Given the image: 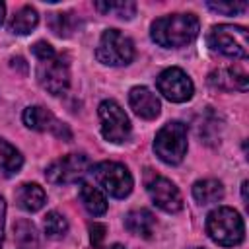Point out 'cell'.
<instances>
[{"label": "cell", "instance_id": "obj_1", "mask_svg": "<svg viewBox=\"0 0 249 249\" xmlns=\"http://www.w3.org/2000/svg\"><path fill=\"white\" fill-rule=\"evenodd\" d=\"M198 29H200V23L195 14H169V16L158 18L152 23L150 35L160 47L177 49L195 41L198 35Z\"/></svg>", "mask_w": 249, "mask_h": 249}, {"label": "cell", "instance_id": "obj_2", "mask_svg": "<svg viewBox=\"0 0 249 249\" xmlns=\"http://www.w3.org/2000/svg\"><path fill=\"white\" fill-rule=\"evenodd\" d=\"M206 231L212 241L224 247L239 245L245 237V226L237 210L230 206L214 208L206 218Z\"/></svg>", "mask_w": 249, "mask_h": 249}, {"label": "cell", "instance_id": "obj_3", "mask_svg": "<svg viewBox=\"0 0 249 249\" xmlns=\"http://www.w3.org/2000/svg\"><path fill=\"white\" fill-rule=\"evenodd\" d=\"M206 43L212 51L231 58H247L249 54L247 29L241 25H231V23L214 25L206 37Z\"/></svg>", "mask_w": 249, "mask_h": 249}, {"label": "cell", "instance_id": "obj_4", "mask_svg": "<svg viewBox=\"0 0 249 249\" xmlns=\"http://www.w3.org/2000/svg\"><path fill=\"white\" fill-rule=\"evenodd\" d=\"M154 152L161 161L169 165L181 163L187 154V126L179 121L163 124L156 134Z\"/></svg>", "mask_w": 249, "mask_h": 249}, {"label": "cell", "instance_id": "obj_5", "mask_svg": "<svg viewBox=\"0 0 249 249\" xmlns=\"http://www.w3.org/2000/svg\"><path fill=\"white\" fill-rule=\"evenodd\" d=\"M95 56L107 66H126L134 58V45L119 29H107L99 39Z\"/></svg>", "mask_w": 249, "mask_h": 249}, {"label": "cell", "instance_id": "obj_6", "mask_svg": "<svg viewBox=\"0 0 249 249\" xmlns=\"http://www.w3.org/2000/svg\"><path fill=\"white\" fill-rule=\"evenodd\" d=\"M91 175L115 198H124L132 191V175L123 163L101 161L91 167Z\"/></svg>", "mask_w": 249, "mask_h": 249}, {"label": "cell", "instance_id": "obj_7", "mask_svg": "<svg viewBox=\"0 0 249 249\" xmlns=\"http://www.w3.org/2000/svg\"><path fill=\"white\" fill-rule=\"evenodd\" d=\"M97 113H99V121H101V134L105 140H109L113 144H121L124 140H128L130 121L117 101H113V99L101 101Z\"/></svg>", "mask_w": 249, "mask_h": 249}, {"label": "cell", "instance_id": "obj_8", "mask_svg": "<svg viewBox=\"0 0 249 249\" xmlns=\"http://www.w3.org/2000/svg\"><path fill=\"white\" fill-rule=\"evenodd\" d=\"M89 167H91V163L86 154H68V156H62L60 160L53 161L47 167L45 177L53 185H66V183H74V181L82 179Z\"/></svg>", "mask_w": 249, "mask_h": 249}, {"label": "cell", "instance_id": "obj_9", "mask_svg": "<svg viewBox=\"0 0 249 249\" xmlns=\"http://www.w3.org/2000/svg\"><path fill=\"white\" fill-rule=\"evenodd\" d=\"M37 80L41 88H45L53 95H62L70 86V70L68 64L58 56H51L45 60H39L37 64Z\"/></svg>", "mask_w": 249, "mask_h": 249}, {"label": "cell", "instance_id": "obj_10", "mask_svg": "<svg viewBox=\"0 0 249 249\" xmlns=\"http://www.w3.org/2000/svg\"><path fill=\"white\" fill-rule=\"evenodd\" d=\"M156 86H158V91L173 101V103H185L193 97L195 93V86L191 82V78L177 66H171V68H165L158 80H156Z\"/></svg>", "mask_w": 249, "mask_h": 249}, {"label": "cell", "instance_id": "obj_11", "mask_svg": "<svg viewBox=\"0 0 249 249\" xmlns=\"http://www.w3.org/2000/svg\"><path fill=\"white\" fill-rule=\"evenodd\" d=\"M23 123L27 128H33V130H39V132H53L54 136L62 138V140H70L72 138V132L70 128L58 121L49 109L41 107V105H31L23 111L21 115Z\"/></svg>", "mask_w": 249, "mask_h": 249}, {"label": "cell", "instance_id": "obj_12", "mask_svg": "<svg viewBox=\"0 0 249 249\" xmlns=\"http://www.w3.org/2000/svg\"><path fill=\"white\" fill-rule=\"evenodd\" d=\"M146 191L152 202L163 212H179L183 208V196L179 189L165 177L156 175L150 181H146Z\"/></svg>", "mask_w": 249, "mask_h": 249}, {"label": "cell", "instance_id": "obj_13", "mask_svg": "<svg viewBox=\"0 0 249 249\" xmlns=\"http://www.w3.org/2000/svg\"><path fill=\"white\" fill-rule=\"evenodd\" d=\"M128 105L130 109L146 119V121H152L160 115L161 111V105H160V99L156 97V93L152 89H148L146 86H134L130 91H128Z\"/></svg>", "mask_w": 249, "mask_h": 249}, {"label": "cell", "instance_id": "obj_14", "mask_svg": "<svg viewBox=\"0 0 249 249\" xmlns=\"http://www.w3.org/2000/svg\"><path fill=\"white\" fill-rule=\"evenodd\" d=\"M208 84L212 88L224 89V91H247V88H249L247 74L239 68H233V66L212 70L208 74Z\"/></svg>", "mask_w": 249, "mask_h": 249}, {"label": "cell", "instance_id": "obj_15", "mask_svg": "<svg viewBox=\"0 0 249 249\" xmlns=\"http://www.w3.org/2000/svg\"><path fill=\"white\" fill-rule=\"evenodd\" d=\"M16 202L25 212H37L45 206L47 195H45L43 187H39L37 183H23L16 191Z\"/></svg>", "mask_w": 249, "mask_h": 249}, {"label": "cell", "instance_id": "obj_16", "mask_svg": "<svg viewBox=\"0 0 249 249\" xmlns=\"http://www.w3.org/2000/svg\"><path fill=\"white\" fill-rule=\"evenodd\" d=\"M124 228L140 237H152L154 228H156V218L150 210L146 208H138V210H130L124 218Z\"/></svg>", "mask_w": 249, "mask_h": 249}, {"label": "cell", "instance_id": "obj_17", "mask_svg": "<svg viewBox=\"0 0 249 249\" xmlns=\"http://www.w3.org/2000/svg\"><path fill=\"white\" fill-rule=\"evenodd\" d=\"M193 196L198 204H214L224 198V187L218 179H200L193 185Z\"/></svg>", "mask_w": 249, "mask_h": 249}, {"label": "cell", "instance_id": "obj_18", "mask_svg": "<svg viewBox=\"0 0 249 249\" xmlns=\"http://www.w3.org/2000/svg\"><path fill=\"white\" fill-rule=\"evenodd\" d=\"M37 23H39L37 10L31 8V6H23L21 10H18V12L12 16L8 27H10V31L16 33V35H27V33H31V31L37 27Z\"/></svg>", "mask_w": 249, "mask_h": 249}, {"label": "cell", "instance_id": "obj_19", "mask_svg": "<svg viewBox=\"0 0 249 249\" xmlns=\"http://www.w3.org/2000/svg\"><path fill=\"white\" fill-rule=\"evenodd\" d=\"M80 198H82V204L86 206V210L89 214H93V216L105 214V210H107V198H105V195L97 187H93L89 183H82L80 185Z\"/></svg>", "mask_w": 249, "mask_h": 249}, {"label": "cell", "instance_id": "obj_20", "mask_svg": "<svg viewBox=\"0 0 249 249\" xmlns=\"http://www.w3.org/2000/svg\"><path fill=\"white\" fill-rule=\"evenodd\" d=\"M14 241L18 249H37L39 235L35 226L29 220H18L14 224Z\"/></svg>", "mask_w": 249, "mask_h": 249}, {"label": "cell", "instance_id": "obj_21", "mask_svg": "<svg viewBox=\"0 0 249 249\" xmlns=\"http://www.w3.org/2000/svg\"><path fill=\"white\" fill-rule=\"evenodd\" d=\"M23 165V158L21 154L6 140L0 138V169L6 173V175H12V173H18Z\"/></svg>", "mask_w": 249, "mask_h": 249}, {"label": "cell", "instance_id": "obj_22", "mask_svg": "<svg viewBox=\"0 0 249 249\" xmlns=\"http://www.w3.org/2000/svg\"><path fill=\"white\" fill-rule=\"evenodd\" d=\"M43 228H45L47 237H51V239H62L66 235V231H68V222H66V218L62 214H58V212L53 210V212H49L45 216Z\"/></svg>", "mask_w": 249, "mask_h": 249}, {"label": "cell", "instance_id": "obj_23", "mask_svg": "<svg viewBox=\"0 0 249 249\" xmlns=\"http://www.w3.org/2000/svg\"><path fill=\"white\" fill-rule=\"evenodd\" d=\"M49 27L58 37H70L76 27V18H74V14H51Z\"/></svg>", "mask_w": 249, "mask_h": 249}, {"label": "cell", "instance_id": "obj_24", "mask_svg": "<svg viewBox=\"0 0 249 249\" xmlns=\"http://www.w3.org/2000/svg\"><path fill=\"white\" fill-rule=\"evenodd\" d=\"M95 8L99 12H105V14L115 12L123 19H130L134 16V12H136V4L134 2H95Z\"/></svg>", "mask_w": 249, "mask_h": 249}, {"label": "cell", "instance_id": "obj_25", "mask_svg": "<svg viewBox=\"0 0 249 249\" xmlns=\"http://www.w3.org/2000/svg\"><path fill=\"white\" fill-rule=\"evenodd\" d=\"M206 6L210 10H214L218 14H226V16H233V14L247 10V2H208Z\"/></svg>", "mask_w": 249, "mask_h": 249}, {"label": "cell", "instance_id": "obj_26", "mask_svg": "<svg viewBox=\"0 0 249 249\" xmlns=\"http://www.w3.org/2000/svg\"><path fill=\"white\" fill-rule=\"evenodd\" d=\"M105 231H107V228H105L103 224L93 222V224L89 226V239H91V245H93L95 249L101 247V243H103V239H105Z\"/></svg>", "mask_w": 249, "mask_h": 249}, {"label": "cell", "instance_id": "obj_27", "mask_svg": "<svg viewBox=\"0 0 249 249\" xmlns=\"http://www.w3.org/2000/svg\"><path fill=\"white\" fill-rule=\"evenodd\" d=\"M31 51H33V54L37 56V60H45V58H51V56L56 54L54 49H53L47 41H37V43L31 47Z\"/></svg>", "mask_w": 249, "mask_h": 249}, {"label": "cell", "instance_id": "obj_28", "mask_svg": "<svg viewBox=\"0 0 249 249\" xmlns=\"http://www.w3.org/2000/svg\"><path fill=\"white\" fill-rule=\"evenodd\" d=\"M4 216H6V202L0 196V249L4 245Z\"/></svg>", "mask_w": 249, "mask_h": 249}, {"label": "cell", "instance_id": "obj_29", "mask_svg": "<svg viewBox=\"0 0 249 249\" xmlns=\"http://www.w3.org/2000/svg\"><path fill=\"white\" fill-rule=\"evenodd\" d=\"M4 12H6V6H4V2H0V23L4 21Z\"/></svg>", "mask_w": 249, "mask_h": 249}, {"label": "cell", "instance_id": "obj_30", "mask_svg": "<svg viewBox=\"0 0 249 249\" xmlns=\"http://www.w3.org/2000/svg\"><path fill=\"white\" fill-rule=\"evenodd\" d=\"M107 249H124V247H123V245H119V243H115V245H109Z\"/></svg>", "mask_w": 249, "mask_h": 249}, {"label": "cell", "instance_id": "obj_31", "mask_svg": "<svg viewBox=\"0 0 249 249\" xmlns=\"http://www.w3.org/2000/svg\"><path fill=\"white\" fill-rule=\"evenodd\" d=\"M195 249H200V247H195Z\"/></svg>", "mask_w": 249, "mask_h": 249}]
</instances>
